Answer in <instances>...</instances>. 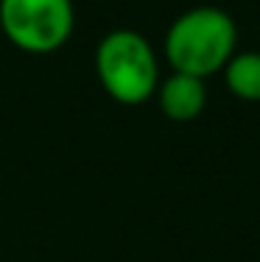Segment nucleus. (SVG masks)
<instances>
[{
	"label": "nucleus",
	"instance_id": "nucleus-3",
	"mask_svg": "<svg viewBox=\"0 0 260 262\" xmlns=\"http://www.w3.org/2000/svg\"><path fill=\"white\" fill-rule=\"evenodd\" d=\"M76 26L70 0H0V28L26 53H53L67 45Z\"/></svg>",
	"mask_w": 260,
	"mask_h": 262
},
{
	"label": "nucleus",
	"instance_id": "nucleus-4",
	"mask_svg": "<svg viewBox=\"0 0 260 262\" xmlns=\"http://www.w3.org/2000/svg\"><path fill=\"white\" fill-rule=\"evenodd\" d=\"M207 103V86L204 78L188 76V73H173L159 84V109L165 117L176 123H188L199 117Z\"/></svg>",
	"mask_w": 260,
	"mask_h": 262
},
{
	"label": "nucleus",
	"instance_id": "nucleus-5",
	"mask_svg": "<svg viewBox=\"0 0 260 262\" xmlns=\"http://www.w3.org/2000/svg\"><path fill=\"white\" fill-rule=\"evenodd\" d=\"M224 81L235 98L260 103V51L232 53L224 64Z\"/></svg>",
	"mask_w": 260,
	"mask_h": 262
},
{
	"label": "nucleus",
	"instance_id": "nucleus-1",
	"mask_svg": "<svg viewBox=\"0 0 260 262\" xmlns=\"http://www.w3.org/2000/svg\"><path fill=\"white\" fill-rule=\"evenodd\" d=\"M238 28L224 9L196 6L179 14L165 34V61L173 73L207 78L232 59Z\"/></svg>",
	"mask_w": 260,
	"mask_h": 262
},
{
	"label": "nucleus",
	"instance_id": "nucleus-2",
	"mask_svg": "<svg viewBox=\"0 0 260 262\" xmlns=\"http://www.w3.org/2000/svg\"><path fill=\"white\" fill-rule=\"evenodd\" d=\"M95 73L104 92L117 103L137 106L157 92V53L143 34L132 28L109 31L95 51Z\"/></svg>",
	"mask_w": 260,
	"mask_h": 262
}]
</instances>
